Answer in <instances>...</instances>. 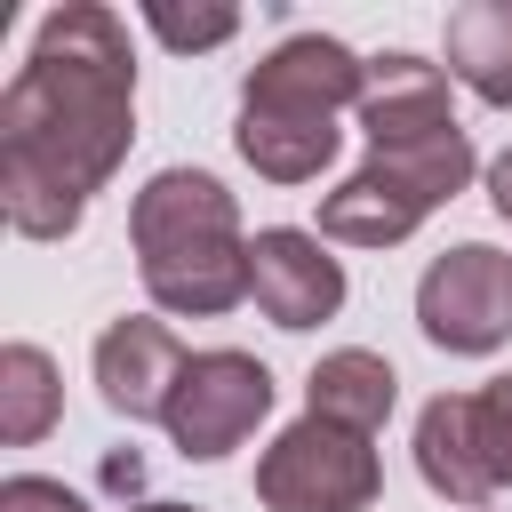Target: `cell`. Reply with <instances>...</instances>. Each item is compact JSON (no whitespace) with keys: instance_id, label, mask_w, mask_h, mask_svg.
<instances>
[{"instance_id":"52a82bcc","label":"cell","mask_w":512,"mask_h":512,"mask_svg":"<svg viewBox=\"0 0 512 512\" xmlns=\"http://www.w3.org/2000/svg\"><path fill=\"white\" fill-rule=\"evenodd\" d=\"M368 96V56H352L336 32H288L280 48H264L240 80V104H264V112H312V120H336V112H360Z\"/></svg>"},{"instance_id":"2e32d148","label":"cell","mask_w":512,"mask_h":512,"mask_svg":"<svg viewBox=\"0 0 512 512\" xmlns=\"http://www.w3.org/2000/svg\"><path fill=\"white\" fill-rule=\"evenodd\" d=\"M144 24H152V40H168L176 56H200V48H224L232 32H240V8H168V0H152L144 8Z\"/></svg>"},{"instance_id":"9a60e30c","label":"cell","mask_w":512,"mask_h":512,"mask_svg":"<svg viewBox=\"0 0 512 512\" xmlns=\"http://www.w3.org/2000/svg\"><path fill=\"white\" fill-rule=\"evenodd\" d=\"M64 416V376L40 344H0V440L8 448H32L48 440Z\"/></svg>"},{"instance_id":"5b68a950","label":"cell","mask_w":512,"mask_h":512,"mask_svg":"<svg viewBox=\"0 0 512 512\" xmlns=\"http://www.w3.org/2000/svg\"><path fill=\"white\" fill-rule=\"evenodd\" d=\"M416 328L440 344V352H464V360H488L504 336H512V256L488 248V240H456L424 264L416 280Z\"/></svg>"},{"instance_id":"9c48e42d","label":"cell","mask_w":512,"mask_h":512,"mask_svg":"<svg viewBox=\"0 0 512 512\" xmlns=\"http://www.w3.org/2000/svg\"><path fill=\"white\" fill-rule=\"evenodd\" d=\"M448 128H464V120L448 104V72L440 64H424L416 48L368 56V96H360L368 152H400V144H424V136H448Z\"/></svg>"},{"instance_id":"e0dca14e","label":"cell","mask_w":512,"mask_h":512,"mask_svg":"<svg viewBox=\"0 0 512 512\" xmlns=\"http://www.w3.org/2000/svg\"><path fill=\"white\" fill-rule=\"evenodd\" d=\"M472 432H480V464L496 488H512V376H488L472 392Z\"/></svg>"},{"instance_id":"ffe728a7","label":"cell","mask_w":512,"mask_h":512,"mask_svg":"<svg viewBox=\"0 0 512 512\" xmlns=\"http://www.w3.org/2000/svg\"><path fill=\"white\" fill-rule=\"evenodd\" d=\"M128 512H200V504H128Z\"/></svg>"},{"instance_id":"ac0fdd59","label":"cell","mask_w":512,"mask_h":512,"mask_svg":"<svg viewBox=\"0 0 512 512\" xmlns=\"http://www.w3.org/2000/svg\"><path fill=\"white\" fill-rule=\"evenodd\" d=\"M0 512H88V496L48 480V472H8L0 480Z\"/></svg>"},{"instance_id":"30bf717a","label":"cell","mask_w":512,"mask_h":512,"mask_svg":"<svg viewBox=\"0 0 512 512\" xmlns=\"http://www.w3.org/2000/svg\"><path fill=\"white\" fill-rule=\"evenodd\" d=\"M424 216H432V192H424L416 176H400L384 152H368V160L320 200V240H336V248H400Z\"/></svg>"},{"instance_id":"8fae6325","label":"cell","mask_w":512,"mask_h":512,"mask_svg":"<svg viewBox=\"0 0 512 512\" xmlns=\"http://www.w3.org/2000/svg\"><path fill=\"white\" fill-rule=\"evenodd\" d=\"M416 472H424L432 496H448V504H464V512H488L496 480H488V464H480L472 392H440V400H424V416H416Z\"/></svg>"},{"instance_id":"7a4b0ae2","label":"cell","mask_w":512,"mask_h":512,"mask_svg":"<svg viewBox=\"0 0 512 512\" xmlns=\"http://www.w3.org/2000/svg\"><path fill=\"white\" fill-rule=\"evenodd\" d=\"M128 240H136L144 296L168 320H216V312H232L248 296L240 200L208 168H160V176H144V192L128 200Z\"/></svg>"},{"instance_id":"ba28073f","label":"cell","mask_w":512,"mask_h":512,"mask_svg":"<svg viewBox=\"0 0 512 512\" xmlns=\"http://www.w3.org/2000/svg\"><path fill=\"white\" fill-rule=\"evenodd\" d=\"M184 344H176V328L168 320H152V312H128V320H112L104 336H96V400L112 408V416H128V424H160L168 416V400H176V376H184Z\"/></svg>"},{"instance_id":"4fadbf2b","label":"cell","mask_w":512,"mask_h":512,"mask_svg":"<svg viewBox=\"0 0 512 512\" xmlns=\"http://www.w3.org/2000/svg\"><path fill=\"white\" fill-rule=\"evenodd\" d=\"M392 400H400V376H392V360L368 352V344L320 352L312 376H304V416H328V424L368 432V440H376V424L392 416Z\"/></svg>"},{"instance_id":"8992f818","label":"cell","mask_w":512,"mask_h":512,"mask_svg":"<svg viewBox=\"0 0 512 512\" xmlns=\"http://www.w3.org/2000/svg\"><path fill=\"white\" fill-rule=\"evenodd\" d=\"M248 296H256V312L272 328L304 336V328H320V320L344 312V264L328 256L320 232L264 224V232H248Z\"/></svg>"},{"instance_id":"7c38bea8","label":"cell","mask_w":512,"mask_h":512,"mask_svg":"<svg viewBox=\"0 0 512 512\" xmlns=\"http://www.w3.org/2000/svg\"><path fill=\"white\" fill-rule=\"evenodd\" d=\"M240 160L272 184H312L320 168H336L344 152V128L336 120H312V112H264V104H240V128H232Z\"/></svg>"},{"instance_id":"277c9868","label":"cell","mask_w":512,"mask_h":512,"mask_svg":"<svg viewBox=\"0 0 512 512\" xmlns=\"http://www.w3.org/2000/svg\"><path fill=\"white\" fill-rule=\"evenodd\" d=\"M272 392H280V384H272V368H264L256 352H232V344L192 352L184 376H176V400H168L160 432L176 440V456L216 464V456H232V448L272 416Z\"/></svg>"},{"instance_id":"d6986e66","label":"cell","mask_w":512,"mask_h":512,"mask_svg":"<svg viewBox=\"0 0 512 512\" xmlns=\"http://www.w3.org/2000/svg\"><path fill=\"white\" fill-rule=\"evenodd\" d=\"M488 200H496V216L512 224V144H504V152L488 160Z\"/></svg>"},{"instance_id":"5bb4252c","label":"cell","mask_w":512,"mask_h":512,"mask_svg":"<svg viewBox=\"0 0 512 512\" xmlns=\"http://www.w3.org/2000/svg\"><path fill=\"white\" fill-rule=\"evenodd\" d=\"M448 80H464L480 104L512 112V0L448 8Z\"/></svg>"},{"instance_id":"6da1fadb","label":"cell","mask_w":512,"mask_h":512,"mask_svg":"<svg viewBox=\"0 0 512 512\" xmlns=\"http://www.w3.org/2000/svg\"><path fill=\"white\" fill-rule=\"evenodd\" d=\"M136 144V48L104 0L40 16L32 56L0 88V208L24 240H72L88 200Z\"/></svg>"},{"instance_id":"3957f363","label":"cell","mask_w":512,"mask_h":512,"mask_svg":"<svg viewBox=\"0 0 512 512\" xmlns=\"http://www.w3.org/2000/svg\"><path fill=\"white\" fill-rule=\"evenodd\" d=\"M384 488V464L368 432H344L328 416H296L256 456V504L264 512H368Z\"/></svg>"}]
</instances>
